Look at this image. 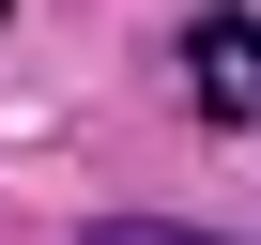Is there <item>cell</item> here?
Here are the masks:
<instances>
[{"label": "cell", "mask_w": 261, "mask_h": 245, "mask_svg": "<svg viewBox=\"0 0 261 245\" xmlns=\"http://www.w3.org/2000/svg\"><path fill=\"white\" fill-rule=\"evenodd\" d=\"M185 92L261 138V16H200V31H185Z\"/></svg>", "instance_id": "cell-1"}, {"label": "cell", "mask_w": 261, "mask_h": 245, "mask_svg": "<svg viewBox=\"0 0 261 245\" xmlns=\"http://www.w3.org/2000/svg\"><path fill=\"white\" fill-rule=\"evenodd\" d=\"M77 245H230V230H185V215H92Z\"/></svg>", "instance_id": "cell-2"}, {"label": "cell", "mask_w": 261, "mask_h": 245, "mask_svg": "<svg viewBox=\"0 0 261 245\" xmlns=\"http://www.w3.org/2000/svg\"><path fill=\"white\" fill-rule=\"evenodd\" d=\"M0 16H16V0H0Z\"/></svg>", "instance_id": "cell-3"}]
</instances>
